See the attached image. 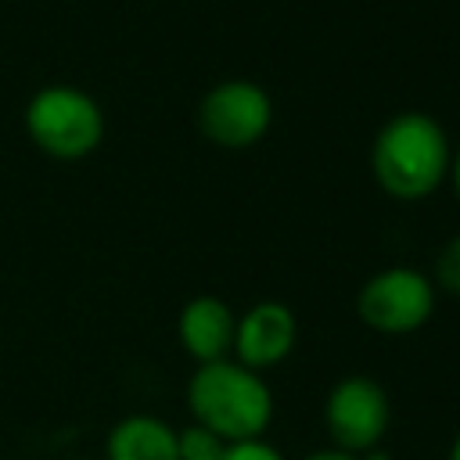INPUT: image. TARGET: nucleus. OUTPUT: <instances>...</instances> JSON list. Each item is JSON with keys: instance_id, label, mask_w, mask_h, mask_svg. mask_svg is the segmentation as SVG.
<instances>
[{"instance_id": "15", "label": "nucleus", "mask_w": 460, "mask_h": 460, "mask_svg": "<svg viewBox=\"0 0 460 460\" xmlns=\"http://www.w3.org/2000/svg\"><path fill=\"white\" fill-rule=\"evenodd\" d=\"M449 460H460V435H456L453 446H449Z\"/></svg>"}, {"instance_id": "6", "label": "nucleus", "mask_w": 460, "mask_h": 460, "mask_svg": "<svg viewBox=\"0 0 460 460\" xmlns=\"http://www.w3.org/2000/svg\"><path fill=\"white\" fill-rule=\"evenodd\" d=\"M388 417H392V410H388L385 388L363 374L341 377L323 402L327 435H331L334 449H345V453H367V449L381 446V438L388 431Z\"/></svg>"}, {"instance_id": "3", "label": "nucleus", "mask_w": 460, "mask_h": 460, "mask_svg": "<svg viewBox=\"0 0 460 460\" xmlns=\"http://www.w3.org/2000/svg\"><path fill=\"white\" fill-rule=\"evenodd\" d=\"M25 129H29V140L43 155L75 162V158H86L101 144L104 115L90 93L58 83V86H43L29 97Z\"/></svg>"}, {"instance_id": "8", "label": "nucleus", "mask_w": 460, "mask_h": 460, "mask_svg": "<svg viewBox=\"0 0 460 460\" xmlns=\"http://www.w3.org/2000/svg\"><path fill=\"white\" fill-rule=\"evenodd\" d=\"M234 327H237V313L216 295L190 298L176 320L180 341L198 363L226 359V352L234 349Z\"/></svg>"}, {"instance_id": "5", "label": "nucleus", "mask_w": 460, "mask_h": 460, "mask_svg": "<svg viewBox=\"0 0 460 460\" xmlns=\"http://www.w3.org/2000/svg\"><path fill=\"white\" fill-rule=\"evenodd\" d=\"M270 122H273L270 93L248 79H226L212 86L198 104V129L216 147H230V151L252 147L266 137Z\"/></svg>"}, {"instance_id": "12", "label": "nucleus", "mask_w": 460, "mask_h": 460, "mask_svg": "<svg viewBox=\"0 0 460 460\" xmlns=\"http://www.w3.org/2000/svg\"><path fill=\"white\" fill-rule=\"evenodd\" d=\"M219 460H280V453L262 438H244V442H226Z\"/></svg>"}, {"instance_id": "7", "label": "nucleus", "mask_w": 460, "mask_h": 460, "mask_svg": "<svg viewBox=\"0 0 460 460\" xmlns=\"http://www.w3.org/2000/svg\"><path fill=\"white\" fill-rule=\"evenodd\" d=\"M295 313L284 302H255L244 316H237L234 327V352L237 363L262 370L280 363L295 349Z\"/></svg>"}, {"instance_id": "11", "label": "nucleus", "mask_w": 460, "mask_h": 460, "mask_svg": "<svg viewBox=\"0 0 460 460\" xmlns=\"http://www.w3.org/2000/svg\"><path fill=\"white\" fill-rule=\"evenodd\" d=\"M435 280L449 295H460V234L442 244V252L435 259Z\"/></svg>"}, {"instance_id": "1", "label": "nucleus", "mask_w": 460, "mask_h": 460, "mask_svg": "<svg viewBox=\"0 0 460 460\" xmlns=\"http://www.w3.org/2000/svg\"><path fill=\"white\" fill-rule=\"evenodd\" d=\"M449 140L446 129L424 111L392 115L370 147V169L385 194L399 201L428 198L449 176Z\"/></svg>"}, {"instance_id": "4", "label": "nucleus", "mask_w": 460, "mask_h": 460, "mask_svg": "<svg viewBox=\"0 0 460 460\" xmlns=\"http://www.w3.org/2000/svg\"><path fill=\"white\" fill-rule=\"evenodd\" d=\"M431 309L435 288L420 270L410 266H388L374 273L356 295L359 320L381 334H410L428 323Z\"/></svg>"}, {"instance_id": "2", "label": "nucleus", "mask_w": 460, "mask_h": 460, "mask_svg": "<svg viewBox=\"0 0 460 460\" xmlns=\"http://www.w3.org/2000/svg\"><path fill=\"white\" fill-rule=\"evenodd\" d=\"M187 406L194 424L216 431L223 442L262 438L273 417V395L259 370L237 359H212L198 363L187 381Z\"/></svg>"}, {"instance_id": "14", "label": "nucleus", "mask_w": 460, "mask_h": 460, "mask_svg": "<svg viewBox=\"0 0 460 460\" xmlns=\"http://www.w3.org/2000/svg\"><path fill=\"white\" fill-rule=\"evenodd\" d=\"M449 176H453V187H456V198H460V151L449 158Z\"/></svg>"}, {"instance_id": "9", "label": "nucleus", "mask_w": 460, "mask_h": 460, "mask_svg": "<svg viewBox=\"0 0 460 460\" xmlns=\"http://www.w3.org/2000/svg\"><path fill=\"white\" fill-rule=\"evenodd\" d=\"M108 460H180L176 431L147 413L126 417L108 435Z\"/></svg>"}, {"instance_id": "10", "label": "nucleus", "mask_w": 460, "mask_h": 460, "mask_svg": "<svg viewBox=\"0 0 460 460\" xmlns=\"http://www.w3.org/2000/svg\"><path fill=\"white\" fill-rule=\"evenodd\" d=\"M223 449H226V442L216 431L201 428V424H187V428L176 431V453H180V460H219Z\"/></svg>"}, {"instance_id": "13", "label": "nucleus", "mask_w": 460, "mask_h": 460, "mask_svg": "<svg viewBox=\"0 0 460 460\" xmlns=\"http://www.w3.org/2000/svg\"><path fill=\"white\" fill-rule=\"evenodd\" d=\"M305 460H359V456L345 453V449H320V453H309Z\"/></svg>"}]
</instances>
